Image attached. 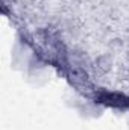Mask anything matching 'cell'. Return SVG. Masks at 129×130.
<instances>
[{"label":"cell","instance_id":"cell-1","mask_svg":"<svg viewBox=\"0 0 129 130\" xmlns=\"http://www.w3.org/2000/svg\"><path fill=\"white\" fill-rule=\"evenodd\" d=\"M111 64H112V61H111L109 55H100L93 62V68L96 70V73H99V74H106L111 70Z\"/></svg>","mask_w":129,"mask_h":130}]
</instances>
